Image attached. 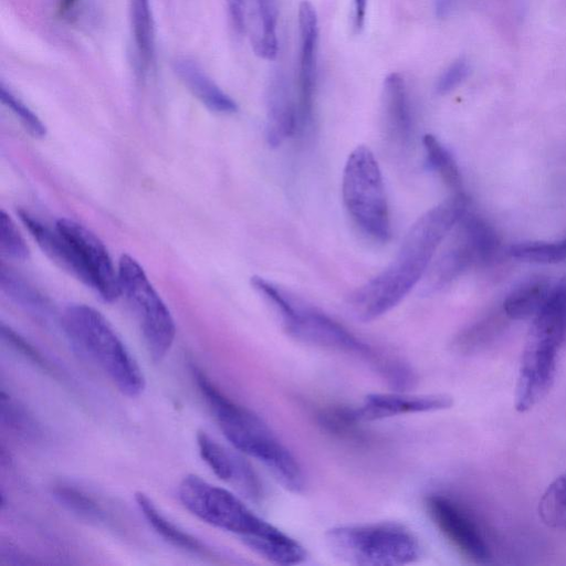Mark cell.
Masks as SVG:
<instances>
[{
    "instance_id": "6da1fadb",
    "label": "cell",
    "mask_w": 566,
    "mask_h": 566,
    "mask_svg": "<svg viewBox=\"0 0 566 566\" xmlns=\"http://www.w3.org/2000/svg\"><path fill=\"white\" fill-rule=\"evenodd\" d=\"M467 211L465 195L455 193L421 214L392 262L353 293L355 316L370 322L396 307L426 275L436 251Z\"/></svg>"
},
{
    "instance_id": "7a4b0ae2",
    "label": "cell",
    "mask_w": 566,
    "mask_h": 566,
    "mask_svg": "<svg viewBox=\"0 0 566 566\" xmlns=\"http://www.w3.org/2000/svg\"><path fill=\"white\" fill-rule=\"evenodd\" d=\"M192 374L226 439L238 451L261 462L286 490L302 492L303 470L270 427L226 396L202 370L193 367Z\"/></svg>"
},
{
    "instance_id": "3957f363",
    "label": "cell",
    "mask_w": 566,
    "mask_h": 566,
    "mask_svg": "<svg viewBox=\"0 0 566 566\" xmlns=\"http://www.w3.org/2000/svg\"><path fill=\"white\" fill-rule=\"evenodd\" d=\"M251 285L272 307L285 332L315 347L359 357L388 379L400 360L375 350L335 318L295 294L262 276L251 277Z\"/></svg>"
},
{
    "instance_id": "277c9868",
    "label": "cell",
    "mask_w": 566,
    "mask_h": 566,
    "mask_svg": "<svg viewBox=\"0 0 566 566\" xmlns=\"http://www.w3.org/2000/svg\"><path fill=\"white\" fill-rule=\"evenodd\" d=\"M178 497L197 518L238 535L259 556L271 553L289 537L258 516L237 495L196 474L180 481Z\"/></svg>"
},
{
    "instance_id": "5b68a950",
    "label": "cell",
    "mask_w": 566,
    "mask_h": 566,
    "mask_svg": "<svg viewBox=\"0 0 566 566\" xmlns=\"http://www.w3.org/2000/svg\"><path fill=\"white\" fill-rule=\"evenodd\" d=\"M62 327L73 347L95 364L122 394L137 397L143 392V370L97 310L71 304L62 314Z\"/></svg>"
},
{
    "instance_id": "8992f818",
    "label": "cell",
    "mask_w": 566,
    "mask_h": 566,
    "mask_svg": "<svg viewBox=\"0 0 566 566\" xmlns=\"http://www.w3.org/2000/svg\"><path fill=\"white\" fill-rule=\"evenodd\" d=\"M515 390V408L524 412L549 391L559 347L566 338V283L554 287L533 317Z\"/></svg>"
},
{
    "instance_id": "52a82bcc",
    "label": "cell",
    "mask_w": 566,
    "mask_h": 566,
    "mask_svg": "<svg viewBox=\"0 0 566 566\" xmlns=\"http://www.w3.org/2000/svg\"><path fill=\"white\" fill-rule=\"evenodd\" d=\"M325 539L336 558L353 565L400 566L416 562L421 554L413 532L394 522L333 527Z\"/></svg>"
},
{
    "instance_id": "ba28073f",
    "label": "cell",
    "mask_w": 566,
    "mask_h": 566,
    "mask_svg": "<svg viewBox=\"0 0 566 566\" xmlns=\"http://www.w3.org/2000/svg\"><path fill=\"white\" fill-rule=\"evenodd\" d=\"M342 199L357 230L367 239L385 243L391 220L382 174L374 153L357 146L347 157L342 176Z\"/></svg>"
},
{
    "instance_id": "9c48e42d",
    "label": "cell",
    "mask_w": 566,
    "mask_h": 566,
    "mask_svg": "<svg viewBox=\"0 0 566 566\" xmlns=\"http://www.w3.org/2000/svg\"><path fill=\"white\" fill-rule=\"evenodd\" d=\"M118 279L120 295L138 325L149 355L155 361H160L169 352L176 335L168 307L133 256H120Z\"/></svg>"
},
{
    "instance_id": "30bf717a",
    "label": "cell",
    "mask_w": 566,
    "mask_h": 566,
    "mask_svg": "<svg viewBox=\"0 0 566 566\" xmlns=\"http://www.w3.org/2000/svg\"><path fill=\"white\" fill-rule=\"evenodd\" d=\"M454 228L450 241L424 275L428 292L450 284L472 265L488 261L496 250L493 229L479 216L467 211Z\"/></svg>"
},
{
    "instance_id": "8fae6325",
    "label": "cell",
    "mask_w": 566,
    "mask_h": 566,
    "mask_svg": "<svg viewBox=\"0 0 566 566\" xmlns=\"http://www.w3.org/2000/svg\"><path fill=\"white\" fill-rule=\"evenodd\" d=\"M55 227L71 245L80 268V281L105 302L116 301L120 296L118 269H115L99 238L83 224L67 218L59 219Z\"/></svg>"
},
{
    "instance_id": "7c38bea8",
    "label": "cell",
    "mask_w": 566,
    "mask_h": 566,
    "mask_svg": "<svg viewBox=\"0 0 566 566\" xmlns=\"http://www.w3.org/2000/svg\"><path fill=\"white\" fill-rule=\"evenodd\" d=\"M424 506L437 528L463 557L475 564L489 560L490 551L478 524L457 500L431 493Z\"/></svg>"
},
{
    "instance_id": "4fadbf2b",
    "label": "cell",
    "mask_w": 566,
    "mask_h": 566,
    "mask_svg": "<svg viewBox=\"0 0 566 566\" xmlns=\"http://www.w3.org/2000/svg\"><path fill=\"white\" fill-rule=\"evenodd\" d=\"M298 72L296 97L301 135L313 122L317 84L318 18L313 4L303 0L298 6Z\"/></svg>"
},
{
    "instance_id": "5bb4252c",
    "label": "cell",
    "mask_w": 566,
    "mask_h": 566,
    "mask_svg": "<svg viewBox=\"0 0 566 566\" xmlns=\"http://www.w3.org/2000/svg\"><path fill=\"white\" fill-rule=\"evenodd\" d=\"M197 446L202 460L220 480L231 484L251 501L262 497L259 476L244 458L218 443L203 431L197 433Z\"/></svg>"
},
{
    "instance_id": "9a60e30c",
    "label": "cell",
    "mask_w": 566,
    "mask_h": 566,
    "mask_svg": "<svg viewBox=\"0 0 566 566\" xmlns=\"http://www.w3.org/2000/svg\"><path fill=\"white\" fill-rule=\"evenodd\" d=\"M381 122L385 140L395 149L409 146L412 136V114L403 76L390 73L384 80Z\"/></svg>"
},
{
    "instance_id": "2e32d148",
    "label": "cell",
    "mask_w": 566,
    "mask_h": 566,
    "mask_svg": "<svg viewBox=\"0 0 566 566\" xmlns=\"http://www.w3.org/2000/svg\"><path fill=\"white\" fill-rule=\"evenodd\" d=\"M452 402L450 396L441 394L377 392L366 396L356 411L363 421H374L401 415L439 411L450 408Z\"/></svg>"
},
{
    "instance_id": "e0dca14e",
    "label": "cell",
    "mask_w": 566,
    "mask_h": 566,
    "mask_svg": "<svg viewBox=\"0 0 566 566\" xmlns=\"http://www.w3.org/2000/svg\"><path fill=\"white\" fill-rule=\"evenodd\" d=\"M296 135H301L296 93L286 77L277 73L272 76L266 93V142L277 147Z\"/></svg>"
},
{
    "instance_id": "ac0fdd59",
    "label": "cell",
    "mask_w": 566,
    "mask_h": 566,
    "mask_svg": "<svg viewBox=\"0 0 566 566\" xmlns=\"http://www.w3.org/2000/svg\"><path fill=\"white\" fill-rule=\"evenodd\" d=\"M172 71L185 87L207 108L218 114H233L238 104L192 59L178 56Z\"/></svg>"
},
{
    "instance_id": "d6986e66",
    "label": "cell",
    "mask_w": 566,
    "mask_h": 566,
    "mask_svg": "<svg viewBox=\"0 0 566 566\" xmlns=\"http://www.w3.org/2000/svg\"><path fill=\"white\" fill-rule=\"evenodd\" d=\"M280 0H245V29H249L253 52L260 59L277 55V18Z\"/></svg>"
},
{
    "instance_id": "ffe728a7",
    "label": "cell",
    "mask_w": 566,
    "mask_h": 566,
    "mask_svg": "<svg viewBox=\"0 0 566 566\" xmlns=\"http://www.w3.org/2000/svg\"><path fill=\"white\" fill-rule=\"evenodd\" d=\"M130 34L140 69L151 67L155 60L156 33L150 0H128Z\"/></svg>"
},
{
    "instance_id": "44dd1931",
    "label": "cell",
    "mask_w": 566,
    "mask_h": 566,
    "mask_svg": "<svg viewBox=\"0 0 566 566\" xmlns=\"http://www.w3.org/2000/svg\"><path fill=\"white\" fill-rule=\"evenodd\" d=\"M135 500L148 524L167 542L192 554L210 555V551L198 538L167 520L147 494L140 491L136 492Z\"/></svg>"
},
{
    "instance_id": "7402d4cb",
    "label": "cell",
    "mask_w": 566,
    "mask_h": 566,
    "mask_svg": "<svg viewBox=\"0 0 566 566\" xmlns=\"http://www.w3.org/2000/svg\"><path fill=\"white\" fill-rule=\"evenodd\" d=\"M552 286L542 277L530 279L514 287L503 302V312L510 319L534 317L546 302Z\"/></svg>"
},
{
    "instance_id": "603a6c76",
    "label": "cell",
    "mask_w": 566,
    "mask_h": 566,
    "mask_svg": "<svg viewBox=\"0 0 566 566\" xmlns=\"http://www.w3.org/2000/svg\"><path fill=\"white\" fill-rule=\"evenodd\" d=\"M427 167L455 193H463V182L459 166L450 150L433 135L422 139Z\"/></svg>"
},
{
    "instance_id": "cb8c5ba5",
    "label": "cell",
    "mask_w": 566,
    "mask_h": 566,
    "mask_svg": "<svg viewBox=\"0 0 566 566\" xmlns=\"http://www.w3.org/2000/svg\"><path fill=\"white\" fill-rule=\"evenodd\" d=\"M506 315L489 313L464 327L454 338V348L463 354L479 350L489 344L504 327Z\"/></svg>"
},
{
    "instance_id": "d4e9b609",
    "label": "cell",
    "mask_w": 566,
    "mask_h": 566,
    "mask_svg": "<svg viewBox=\"0 0 566 566\" xmlns=\"http://www.w3.org/2000/svg\"><path fill=\"white\" fill-rule=\"evenodd\" d=\"M0 284L6 295L17 304L36 313L49 311L48 300L33 285L4 264L1 265Z\"/></svg>"
},
{
    "instance_id": "484cf974",
    "label": "cell",
    "mask_w": 566,
    "mask_h": 566,
    "mask_svg": "<svg viewBox=\"0 0 566 566\" xmlns=\"http://www.w3.org/2000/svg\"><path fill=\"white\" fill-rule=\"evenodd\" d=\"M52 493L61 505L86 520L95 522L107 520L102 505L81 489L67 484H56Z\"/></svg>"
},
{
    "instance_id": "4316f807",
    "label": "cell",
    "mask_w": 566,
    "mask_h": 566,
    "mask_svg": "<svg viewBox=\"0 0 566 566\" xmlns=\"http://www.w3.org/2000/svg\"><path fill=\"white\" fill-rule=\"evenodd\" d=\"M538 514L547 526L566 530V473L548 485L539 501Z\"/></svg>"
},
{
    "instance_id": "83f0119b",
    "label": "cell",
    "mask_w": 566,
    "mask_h": 566,
    "mask_svg": "<svg viewBox=\"0 0 566 566\" xmlns=\"http://www.w3.org/2000/svg\"><path fill=\"white\" fill-rule=\"evenodd\" d=\"M319 424L328 432L349 440L363 439L360 424L364 422L356 409L348 407H327L317 415Z\"/></svg>"
},
{
    "instance_id": "f1b7e54d",
    "label": "cell",
    "mask_w": 566,
    "mask_h": 566,
    "mask_svg": "<svg viewBox=\"0 0 566 566\" xmlns=\"http://www.w3.org/2000/svg\"><path fill=\"white\" fill-rule=\"evenodd\" d=\"M510 255L532 263H557L566 261V238L554 242H520L513 244Z\"/></svg>"
},
{
    "instance_id": "f546056e",
    "label": "cell",
    "mask_w": 566,
    "mask_h": 566,
    "mask_svg": "<svg viewBox=\"0 0 566 566\" xmlns=\"http://www.w3.org/2000/svg\"><path fill=\"white\" fill-rule=\"evenodd\" d=\"M0 406L2 421L11 430L27 439H36L39 437L40 428L32 416L4 392L1 394Z\"/></svg>"
},
{
    "instance_id": "4dcf8cb0",
    "label": "cell",
    "mask_w": 566,
    "mask_h": 566,
    "mask_svg": "<svg viewBox=\"0 0 566 566\" xmlns=\"http://www.w3.org/2000/svg\"><path fill=\"white\" fill-rule=\"evenodd\" d=\"M0 98L32 136L39 138L45 136L46 128L39 116L3 81L0 84Z\"/></svg>"
},
{
    "instance_id": "1f68e13d",
    "label": "cell",
    "mask_w": 566,
    "mask_h": 566,
    "mask_svg": "<svg viewBox=\"0 0 566 566\" xmlns=\"http://www.w3.org/2000/svg\"><path fill=\"white\" fill-rule=\"evenodd\" d=\"M0 249L3 255L19 261L30 256V249L17 228L14 221L6 211L0 213Z\"/></svg>"
},
{
    "instance_id": "d6a6232c",
    "label": "cell",
    "mask_w": 566,
    "mask_h": 566,
    "mask_svg": "<svg viewBox=\"0 0 566 566\" xmlns=\"http://www.w3.org/2000/svg\"><path fill=\"white\" fill-rule=\"evenodd\" d=\"M470 64L463 57L452 62L438 77L436 92L438 94H448L457 88L469 75Z\"/></svg>"
},
{
    "instance_id": "836d02e7",
    "label": "cell",
    "mask_w": 566,
    "mask_h": 566,
    "mask_svg": "<svg viewBox=\"0 0 566 566\" xmlns=\"http://www.w3.org/2000/svg\"><path fill=\"white\" fill-rule=\"evenodd\" d=\"M1 335L3 339L11 344L17 350L22 353L25 357L32 360L34 364L43 368L44 370L51 371L52 367L43 358V356L28 342H25L19 334L12 331L10 327L2 325Z\"/></svg>"
},
{
    "instance_id": "e575fe53",
    "label": "cell",
    "mask_w": 566,
    "mask_h": 566,
    "mask_svg": "<svg viewBox=\"0 0 566 566\" xmlns=\"http://www.w3.org/2000/svg\"><path fill=\"white\" fill-rule=\"evenodd\" d=\"M229 19L237 33L245 30V0H224Z\"/></svg>"
},
{
    "instance_id": "d590c367",
    "label": "cell",
    "mask_w": 566,
    "mask_h": 566,
    "mask_svg": "<svg viewBox=\"0 0 566 566\" xmlns=\"http://www.w3.org/2000/svg\"><path fill=\"white\" fill-rule=\"evenodd\" d=\"M367 2L368 0H353V21L357 32L364 28Z\"/></svg>"
},
{
    "instance_id": "8d00e7d4",
    "label": "cell",
    "mask_w": 566,
    "mask_h": 566,
    "mask_svg": "<svg viewBox=\"0 0 566 566\" xmlns=\"http://www.w3.org/2000/svg\"><path fill=\"white\" fill-rule=\"evenodd\" d=\"M81 0H57V14L62 19H71L77 11Z\"/></svg>"
}]
</instances>
